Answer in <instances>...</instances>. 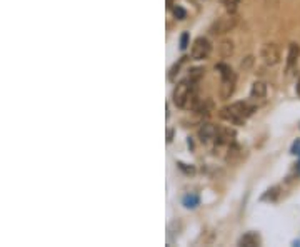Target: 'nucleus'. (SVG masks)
Instances as JSON below:
<instances>
[{
    "instance_id": "f257e3e1",
    "label": "nucleus",
    "mask_w": 300,
    "mask_h": 247,
    "mask_svg": "<svg viewBox=\"0 0 300 247\" xmlns=\"http://www.w3.org/2000/svg\"><path fill=\"white\" fill-rule=\"evenodd\" d=\"M172 100L177 107L180 109H195L197 104H198V95H197V87H195V82L192 80L185 79L182 82H178L175 89H173V94H172Z\"/></svg>"
},
{
    "instance_id": "f03ea898",
    "label": "nucleus",
    "mask_w": 300,
    "mask_h": 247,
    "mask_svg": "<svg viewBox=\"0 0 300 247\" xmlns=\"http://www.w3.org/2000/svg\"><path fill=\"white\" fill-rule=\"evenodd\" d=\"M255 112V105H250L249 102H235L224 107L220 111V117L227 122L232 124H244L250 115Z\"/></svg>"
},
{
    "instance_id": "7ed1b4c3",
    "label": "nucleus",
    "mask_w": 300,
    "mask_h": 247,
    "mask_svg": "<svg viewBox=\"0 0 300 247\" xmlns=\"http://www.w3.org/2000/svg\"><path fill=\"white\" fill-rule=\"evenodd\" d=\"M215 68L222 77L220 99L222 100H229L235 92V86H237V75H235V72L232 70V67L227 66V64H218Z\"/></svg>"
},
{
    "instance_id": "20e7f679",
    "label": "nucleus",
    "mask_w": 300,
    "mask_h": 247,
    "mask_svg": "<svg viewBox=\"0 0 300 247\" xmlns=\"http://www.w3.org/2000/svg\"><path fill=\"white\" fill-rule=\"evenodd\" d=\"M237 22H238L237 14L229 10L227 14H224L222 17H218L215 22L212 23V27H210V32H212L214 35L227 34V32H230L235 25H237Z\"/></svg>"
},
{
    "instance_id": "39448f33",
    "label": "nucleus",
    "mask_w": 300,
    "mask_h": 247,
    "mask_svg": "<svg viewBox=\"0 0 300 247\" xmlns=\"http://www.w3.org/2000/svg\"><path fill=\"white\" fill-rule=\"evenodd\" d=\"M212 52V45H210L209 39L205 37H198L193 40L192 44V50H190V57L193 60H204L210 55Z\"/></svg>"
},
{
    "instance_id": "423d86ee",
    "label": "nucleus",
    "mask_w": 300,
    "mask_h": 247,
    "mask_svg": "<svg viewBox=\"0 0 300 247\" xmlns=\"http://www.w3.org/2000/svg\"><path fill=\"white\" fill-rule=\"evenodd\" d=\"M260 55L267 66H277L280 62V48H279L277 44H272V42L265 44L260 50Z\"/></svg>"
},
{
    "instance_id": "0eeeda50",
    "label": "nucleus",
    "mask_w": 300,
    "mask_h": 247,
    "mask_svg": "<svg viewBox=\"0 0 300 247\" xmlns=\"http://www.w3.org/2000/svg\"><path fill=\"white\" fill-rule=\"evenodd\" d=\"M235 144V131L230 127H218V132H217V139H215V145L222 147H230V145Z\"/></svg>"
},
{
    "instance_id": "6e6552de",
    "label": "nucleus",
    "mask_w": 300,
    "mask_h": 247,
    "mask_svg": "<svg viewBox=\"0 0 300 247\" xmlns=\"http://www.w3.org/2000/svg\"><path fill=\"white\" fill-rule=\"evenodd\" d=\"M217 132H218V127L214 124H204L200 129H198V139H200L202 144H210V142H215L217 139Z\"/></svg>"
},
{
    "instance_id": "1a4fd4ad",
    "label": "nucleus",
    "mask_w": 300,
    "mask_h": 247,
    "mask_svg": "<svg viewBox=\"0 0 300 247\" xmlns=\"http://www.w3.org/2000/svg\"><path fill=\"white\" fill-rule=\"evenodd\" d=\"M300 57V45L299 44H290L289 45V54H287V64H285V72L292 74V70L297 68V62Z\"/></svg>"
},
{
    "instance_id": "9d476101",
    "label": "nucleus",
    "mask_w": 300,
    "mask_h": 247,
    "mask_svg": "<svg viewBox=\"0 0 300 247\" xmlns=\"http://www.w3.org/2000/svg\"><path fill=\"white\" fill-rule=\"evenodd\" d=\"M238 246H242V247H257V246H260V236H258L257 232H247L240 237Z\"/></svg>"
},
{
    "instance_id": "9b49d317",
    "label": "nucleus",
    "mask_w": 300,
    "mask_h": 247,
    "mask_svg": "<svg viewBox=\"0 0 300 247\" xmlns=\"http://www.w3.org/2000/svg\"><path fill=\"white\" fill-rule=\"evenodd\" d=\"M267 95V86L260 80H257V82H254L252 89H250V97H252L254 100L257 99H263V97Z\"/></svg>"
},
{
    "instance_id": "f8f14e48",
    "label": "nucleus",
    "mask_w": 300,
    "mask_h": 247,
    "mask_svg": "<svg viewBox=\"0 0 300 247\" xmlns=\"http://www.w3.org/2000/svg\"><path fill=\"white\" fill-rule=\"evenodd\" d=\"M218 50H220V55L224 59L230 57L234 54V42L232 40H224V42L218 45Z\"/></svg>"
},
{
    "instance_id": "ddd939ff",
    "label": "nucleus",
    "mask_w": 300,
    "mask_h": 247,
    "mask_svg": "<svg viewBox=\"0 0 300 247\" xmlns=\"http://www.w3.org/2000/svg\"><path fill=\"white\" fill-rule=\"evenodd\" d=\"M204 74H205L204 67H193V68H190V70H189V77H187V79L197 84L198 80H200L202 77H204Z\"/></svg>"
},
{
    "instance_id": "4468645a",
    "label": "nucleus",
    "mask_w": 300,
    "mask_h": 247,
    "mask_svg": "<svg viewBox=\"0 0 300 247\" xmlns=\"http://www.w3.org/2000/svg\"><path fill=\"white\" fill-rule=\"evenodd\" d=\"M184 205H185V207H189V209L197 207V205H198V197L193 196V194H189V196L184 197Z\"/></svg>"
},
{
    "instance_id": "2eb2a0df",
    "label": "nucleus",
    "mask_w": 300,
    "mask_h": 247,
    "mask_svg": "<svg viewBox=\"0 0 300 247\" xmlns=\"http://www.w3.org/2000/svg\"><path fill=\"white\" fill-rule=\"evenodd\" d=\"M277 196H279V187H272V189H269L265 194H263L262 201H274Z\"/></svg>"
},
{
    "instance_id": "dca6fc26",
    "label": "nucleus",
    "mask_w": 300,
    "mask_h": 247,
    "mask_svg": "<svg viewBox=\"0 0 300 247\" xmlns=\"http://www.w3.org/2000/svg\"><path fill=\"white\" fill-rule=\"evenodd\" d=\"M184 60H185V57L182 59L180 62H177L172 68H170V74H169V79H170V80H175V75L178 74V70H180V66L184 64Z\"/></svg>"
},
{
    "instance_id": "f3484780",
    "label": "nucleus",
    "mask_w": 300,
    "mask_h": 247,
    "mask_svg": "<svg viewBox=\"0 0 300 247\" xmlns=\"http://www.w3.org/2000/svg\"><path fill=\"white\" fill-rule=\"evenodd\" d=\"M220 2L227 7V10L235 12V9H237V5H238V2H240V0H220Z\"/></svg>"
},
{
    "instance_id": "a211bd4d",
    "label": "nucleus",
    "mask_w": 300,
    "mask_h": 247,
    "mask_svg": "<svg viewBox=\"0 0 300 247\" xmlns=\"http://www.w3.org/2000/svg\"><path fill=\"white\" fill-rule=\"evenodd\" d=\"M173 15H175V17H177L178 20H184V19H185V15H187V14H185V10L182 9V7L175 5V7H173Z\"/></svg>"
},
{
    "instance_id": "6ab92c4d",
    "label": "nucleus",
    "mask_w": 300,
    "mask_h": 247,
    "mask_svg": "<svg viewBox=\"0 0 300 247\" xmlns=\"http://www.w3.org/2000/svg\"><path fill=\"white\" fill-rule=\"evenodd\" d=\"M189 45V34L185 32V34H182V37H180V48L182 50H185Z\"/></svg>"
},
{
    "instance_id": "aec40b11",
    "label": "nucleus",
    "mask_w": 300,
    "mask_h": 247,
    "mask_svg": "<svg viewBox=\"0 0 300 247\" xmlns=\"http://www.w3.org/2000/svg\"><path fill=\"white\" fill-rule=\"evenodd\" d=\"M292 154H299L300 156V139L295 140L294 145H292Z\"/></svg>"
},
{
    "instance_id": "412c9836",
    "label": "nucleus",
    "mask_w": 300,
    "mask_h": 247,
    "mask_svg": "<svg viewBox=\"0 0 300 247\" xmlns=\"http://www.w3.org/2000/svg\"><path fill=\"white\" fill-rule=\"evenodd\" d=\"M252 64H254V57H247L245 62H242V68L245 70V68H249L250 66H252Z\"/></svg>"
},
{
    "instance_id": "4be33fe9",
    "label": "nucleus",
    "mask_w": 300,
    "mask_h": 247,
    "mask_svg": "<svg viewBox=\"0 0 300 247\" xmlns=\"http://www.w3.org/2000/svg\"><path fill=\"white\" fill-rule=\"evenodd\" d=\"M178 167H180L182 169V171H184V172H187V174H192L193 172V167H187V164H182V162H178Z\"/></svg>"
},
{
    "instance_id": "5701e85b",
    "label": "nucleus",
    "mask_w": 300,
    "mask_h": 247,
    "mask_svg": "<svg viewBox=\"0 0 300 247\" xmlns=\"http://www.w3.org/2000/svg\"><path fill=\"white\" fill-rule=\"evenodd\" d=\"M172 137H173V132L169 131V132H167V142H170V140H172Z\"/></svg>"
},
{
    "instance_id": "b1692460",
    "label": "nucleus",
    "mask_w": 300,
    "mask_h": 247,
    "mask_svg": "<svg viewBox=\"0 0 300 247\" xmlns=\"http://www.w3.org/2000/svg\"><path fill=\"white\" fill-rule=\"evenodd\" d=\"M297 94L300 97V79H299V84H297Z\"/></svg>"
},
{
    "instance_id": "393cba45",
    "label": "nucleus",
    "mask_w": 300,
    "mask_h": 247,
    "mask_svg": "<svg viewBox=\"0 0 300 247\" xmlns=\"http://www.w3.org/2000/svg\"><path fill=\"white\" fill-rule=\"evenodd\" d=\"M297 172L300 174V162H299V164H297Z\"/></svg>"
},
{
    "instance_id": "a878e982",
    "label": "nucleus",
    "mask_w": 300,
    "mask_h": 247,
    "mask_svg": "<svg viewBox=\"0 0 300 247\" xmlns=\"http://www.w3.org/2000/svg\"><path fill=\"white\" fill-rule=\"evenodd\" d=\"M170 2H172V0H169V3H170Z\"/></svg>"
}]
</instances>
